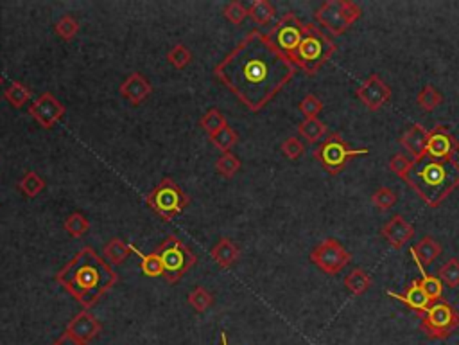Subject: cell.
<instances>
[{
    "instance_id": "3",
    "label": "cell",
    "mask_w": 459,
    "mask_h": 345,
    "mask_svg": "<svg viewBox=\"0 0 459 345\" xmlns=\"http://www.w3.org/2000/svg\"><path fill=\"white\" fill-rule=\"evenodd\" d=\"M405 182L427 205L436 209L459 187V162L456 159H432L425 155L414 160Z\"/></svg>"
},
{
    "instance_id": "20",
    "label": "cell",
    "mask_w": 459,
    "mask_h": 345,
    "mask_svg": "<svg viewBox=\"0 0 459 345\" xmlns=\"http://www.w3.org/2000/svg\"><path fill=\"white\" fill-rule=\"evenodd\" d=\"M210 256L215 263H217L221 268H232L237 261H239V257H241V248L237 245L235 241H232L230 238H223L219 239L212 248H210Z\"/></svg>"
},
{
    "instance_id": "25",
    "label": "cell",
    "mask_w": 459,
    "mask_h": 345,
    "mask_svg": "<svg viewBox=\"0 0 459 345\" xmlns=\"http://www.w3.org/2000/svg\"><path fill=\"white\" fill-rule=\"evenodd\" d=\"M31 96H33L31 89H29L27 85L20 83V81H11V83L5 87L4 92V98L8 99V103L14 108L25 107V103L31 101Z\"/></svg>"
},
{
    "instance_id": "29",
    "label": "cell",
    "mask_w": 459,
    "mask_h": 345,
    "mask_svg": "<svg viewBox=\"0 0 459 345\" xmlns=\"http://www.w3.org/2000/svg\"><path fill=\"white\" fill-rule=\"evenodd\" d=\"M416 101L425 112H432V110H436V108L443 103V96H441V92L434 87V85H425V87L418 92Z\"/></svg>"
},
{
    "instance_id": "33",
    "label": "cell",
    "mask_w": 459,
    "mask_h": 345,
    "mask_svg": "<svg viewBox=\"0 0 459 345\" xmlns=\"http://www.w3.org/2000/svg\"><path fill=\"white\" fill-rule=\"evenodd\" d=\"M63 227H65V230L72 236V238H83L84 234L90 230V221L86 219V216L81 214V212H72V214L65 219Z\"/></svg>"
},
{
    "instance_id": "9",
    "label": "cell",
    "mask_w": 459,
    "mask_h": 345,
    "mask_svg": "<svg viewBox=\"0 0 459 345\" xmlns=\"http://www.w3.org/2000/svg\"><path fill=\"white\" fill-rule=\"evenodd\" d=\"M420 327L425 336L432 340H443V338H449L459 327V313L452 304L440 299L432 302L431 308L423 313Z\"/></svg>"
},
{
    "instance_id": "22",
    "label": "cell",
    "mask_w": 459,
    "mask_h": 345,
    "mask_svg": "<svg viewBox=\"0 0 459 345\" xmlns=\"http://www.w3.org/2000/svg\"><path fill=\"white\" fill-rule=\"evenodd\" d=\"M139 252L140 250H137V248H133L126 241H122L121 238L110 239V241L104 245V248H102V256H104V259H106L110 265H121V263H124L126 259L130 257V254H139Z\"/></svg>"
},
{
    "instance_id": "34",
    "label": "cell",
    "mask_w": 459,
    "mask_h": 345,
    "mask_svg": "<svg viewBox=\"0 0 459 345\" xmlns=\"http://www.w3.org/2000/svg\"><path fill=\"white\" fill-rule=\"evenodd\" d=\"M54 33H56L61 40L70 42V40H74L75 34L79 33V22L75 20V16H72V14H65V16H61V19L54 23Z\"/></svg>"
},
{
    "instance_id": "28",
    "label": "cell",
    "mask_w": 459,
    "mask_h": 345,
    "mask_svg": "<svg viewBox=\"0 0 459 345\" xmlns=\"http://www.w3.org/2000/svg\"><path fill=\"white\" fill-rule=\"evenodd\" d=\"M200 126L207 131V135H213L217 133L219 130H223L224 126H228L226 117L223 115L221 110L217 108H210L209 112H204V115L200 119Z\"/></svg>"
},
{
    "instance_id": "36",
    "label": "cell",
    "mask_w": 459,
    "mask_h": 345,
    "mask_svg": "<svg viewBox=\"0 0 459 345\" xmlns=\"http://www.w3.org/2000/svg\"><path fill=\"white\" fill-rule=\"evenodd\" d=\"M241 169V160L237 159L233 153H223L215 162V171L224 178H233Z\"/></svg>"
},
{
    "instance_id": "26",
    "label": "cell",
    "mask_w": 459,
    "mask_h": 345,
    "mask_svg": "<svg viewBox=\"0 0 459 345\" xmlns=\"http://www.w3.org/2000/svg\"><path fill=\"white\" fill-rule=\"evenodd\" d=\"M298 133H300L307 142L316 144V142H320V140L327 135V126L318 119V117H316V119H305L303 122H300Z\"/></svg>"
},
{
    "instance_id": "30",
    "label": "cell",
    "mask_w": 459,
    "mask_h": 345,
    "mask_svg": "<svg viewBox=\"0 0 459 345\" xmlns=\"http://www.w3.org/2000/svg\"><path fill=\"white\" fill-rule=\"evenodd\" d=\"M19 187L20 191L27 196V198H36V196L45 189V180H43L38 172L27 171L23 175L22 180L19 182Z\"/></svg>"
},
{
    "instance_id": "32",
    "label": "cell",
    "mask_w": 459,
    "mask_h": 345,
    "mask_svg": "<svg viewBox=\"0 0 459 345\" xmlns=\"http://www.w3.org/2000/svg\"><path fill=\"white\" fill-rule=\"evenodd\" d=\"M137 256H140V270L145 277H163V265L162 259L158 257L156 252L153 254H142L139 252Z\"/></svg>"
},
{
    "instance_id": "11",
    "label": "cell",
    "mask_w": 459,
    "mask_h": 345,
    "mask_svg": "<svg viewBox=\"0 0 459 345\" xmlns=\"http://www.w3.org/2000/svg\"><path fill=\"white\" fill-rule=\"evenodd\" d=\"M311 261L314 263L321 271L329 276H336L343 270L348 263L352 261V256L346 248L334 238L321 241L311 252Z\"/></svg>"
},
{
    "instance_id": "15",
    "label": "cell",
    "mask_w": 459,
    "mask_h": 345,
    "mask_svg": "<svg viewBox=\"0 0 459 345\" xmlns=\"http://www.w3.org/2000/svg\"><path fill=\"white\" fill-rule=\"evenodd\" d=\"M101 331H102L101 322L93 317L89 309L78 313V315L70 320L69 326H67V333H70V335L74 336V338H78L79 342H83V344L93 340L95 336H99V333Z\"/></svg>"
},
{
    "instance_id": "4",
    "label": "cell",
    "mask_w": 459,
    "mask_h": 345,
    "mask_svg": "<svg viewBox=\"0 0 459 345\" xmlns=\"http://www.w3.org/2000/svg\"><path fill=\"white\" fill-rule=\"evenodd\" d=\"M336 51H338V45L330 40V36L316 27V23H305L302 42L289 60L294 63L296 69H302L307 76H314L334 56Z\"/></svg>"
},
{
    "instance_id": "24",
    "label": "cell",
    "mask_w": 459,
    "mask_h": 345,
    "mask_svg": "<svg viewBox=\"0 0 459 345\" xmlns=\"http://www.w3.org/2000/svg\"><path fill=\"white\" fill-rule=\"evenodd\" d=\"M276 10L269 0H255L253 4L248 8V16H250L257 25H268L274 19Z\"/></svg>"
},
{
    "instance_id": "31",
    "label": "cell",
    "mask_w": 459,
    "mask_h": 345,
    "mask_svg": "<svg viewBox=\"0 0 459 345\" xmlns=\"http://www.w3.org/2000/svg\"><path fill=\"white\" fill-rule=\"evenodd\" d=\"M210 142H212L217 150H221L223 153H228V151L232 150L233 146L237 144V140H239V135L235 133L232 126H224L223 130H219L217 133H213V135L209 137Z\"/></svg>"
},
{
    "instance_id": "14",
    "label": "cell",
    "mask_w": 459,
    "mask_h": 345,
    "mask_svg": "<svg viewBox=\"0 0 459 345\" xmlns=\"http://www.w3.org/2000/svg\"><path fill=\"white\" fill-rule=\"evenodd\" d=\"M459 151V142L443 124L432 128L427 140V155L432 159H454Z\"/></svg>"
},
{
    "instance_id": "41",
    "label": "cell",
    "mask_w": 459,
    "mask_h": 345,
    "mask_svg": "<svg viewBox=\"0 0 459 345\" xmlns=\"http://www.w3.org/2000/svg\"><path fill=\"white\" fill-rule=\"evenodd\" d=\"M223 14L228 22L235 23V25H241V23L248 19V8L242 4V2L232 0V2H228V4L224 5Z\"/></svg>"
},
{
    "instance_id": "21",
    "label": "cell",
    "mask_w": 459,
    "mask_h": 345,
    "mask_svg": "<svg viewBox=\"0 0 459 345\" xmlns=\"http://www.w3.org/2000/svg\"><path fill=\"white\" fill-rule=\"evenodd\" d=\"M409 254H411L413 259H416V261L422 263L423 266H427L436 261L438 257H440L441 245L436 241V239L431 238V236H425V238L420 239L414 247H411Z\"/></svg>"
},
{
    "instance_id": "6",
    "label": "cell",
    "mask_w": 459,
    "mask_h": 345,
    "mask_svg": "<svg viewBox=\"0 0 459 345\" xmlns=\"http://www.w3.org/2000/svg\"><path fill=\"white\" fill-rule=\"evenodd\" d=\"M145 201L160 218L165 219V221H172L174 216L181 214L185 210L191 198L172 178L165 177L160 180V183L154 187L153 191L145 196Z\"/></svg>"
},
{
    "instance_id": "10",
    "label": "cell",
    "mask_w": 459,
    "mask_h": 345,
    "mask_svg": "<svg viewBox=\"0 0 459 345\" xmlns=\"http://www.w3.org/2000/svg\"><path fill=\"white\" fill-rule=\"evenodd\" d=\"M303 29H305V23L300 22L294 13H287L274 23V27L269 31L268 36L282 54L291 58L302 42Z\"/></svg>"
},
{
    "instance_id": "35",
    "label": "cell",
    "mask_w": 459,
    "mask_h": 345,
    "mask_svg": "<svg viewBox=\"0 0 459 345\" xmlns=\"http://www.w3.org/2000/svg\"><path fill=\"white\" fill-rule=\"evenodd\" d=\"M438 279L447 285L449 288H458L459 286V259L452 257L445 265L438 270Z\"/></svg>"
},
{
    "instance_id": "16",
    "label": "cell",
    "mask_w": 459,
    "mask_h": 345,
    "mask_svg": "<svg viewBox=\"0 0 459 345\" xmlns=\"http://www.w3.org/2000/svg\"><path fill=\"white\" fill-rule=\"evenodd\" d=\"M386 293L390 295V297H393V299L403 302L405 306H408V308H411L413 311L420 313V315H423L427 309L431 308V304H432L431 297H429L425 289H423L422 282L416 279L411 280V285L403 289L402 293H395V291H386Z\"/></svg>"
},
{
    "instance_id": "40",
    "label": "cell",
    "mask_w": 459,
    "mask_h": 345,
    "mask_svg": "<svg viewBox=\"0 0 459 345\" xmlns=\"http://www.w3.org/2000/svg\"><path fill=\"white\" fill-rule=\"evenodd\" d=\"M298 108L305 115V119H316L321 113V110H323V101L318 96H314V93H307L305 98L300 101Z\"/></svg>"
},
{
    "instance_id": "8",
    "label": "cell",
    "mask_w": 459,
    "mask_h": 345,
    "mask_svg": "<svg viewBox=\"0 0 459 345\" xmlns=\"http://www.w3.org/2000/svg\"><path fill=\"white\" fill-rule=\"evenodd\" d=\"M361 16V8L352 0H327L316 10V20L329 31L339 36Z\"/></svg>"
},
{
    "instance_id": "37",
    "label": "cell",
    "mask_w": 459,
    "mask_h": 345,
    "mask_svg": "<svg viewBox=\"0 0 459 345\" xmlns=\"http://www.w3.org/2000/svg\"><path fill=\"white\" fill-rule=\"evenodd\" d=\"M189 304L191 308L198 313H204L213 304V295L203 288V286H196L189 293Z\"/></svg>"
},
{
    "instance_id": "17",
    "label": "cell",
    "mask_w": 459,
    "mask_h": 345,
    "mask_svg": "<svg viewBox=\"0 0 459 345\" xmlns=\"http://www.w3.org/2000/svg\"><path fill=\"white\" fill-rule=\"evenodd\" d=\"M382 236L393 248H402L408 245L409 239L414 236V227L409 221L402 218L400 214H395L388 223L382 227Z\"/></svg>"
},
{
    "instance_id": "42",
    "label": "cell",
    "mask_w": 459,
    "mask_h": 345,
    "mask_svg": "<svg viewBox=\"0 0 459 345\" xmlns=\"http://www.w3.org/2000/svg\"><path fill=\"white\" fill-rule=\"evenodd\" d=\"M397 194H395L393 189L390 187H379L373 194H371V201H373V205H377L381 210H388L391 207H395L397 203Z\"/></svg>"
},
{
    "instance_id": "13",
    "label": "cell",
    "mask_w": 459,
    "mask_h": 345,
    "mask_svg": "<svg viewBox=\"0 0 459 345\" xmlns=\"http://www.w3.org/2000/svg\"><path fill=\"white\" fill-rule=\"evenodd\" d=\"M355 96L370 110H379L391 99V89L382 81L381 76L371 74L359 85V89L355 90Z\"/></svg>"
},
{
    "instance_id": "43",
    "label": "cell",
    "mask_w": 459,
    "mask_h": 345,
    "mask_svg": "<svg viewBox=\"0 0 459 345\" xmlns=\"http://www.w3.org/2000/svg\"><path fill=\"white\" fill-rule=\"evenodd\" d=\"M282 153L287 157L289 160H298L305 153V146L302 144V140L298 137H287L282 142Z\"/></svg>"
},
{
    "instance_id": "45",
    "label": "cell",
    "mask_w": 459,
    "mask_h": 345,
    "mask_svg": "<svg viewBox=\"0 0 459 345\" xmlns=\"http://www.w3.org/2000/svg\"><path fill=\"white\" fill-rule=\"evenodd\" d=\"M219 338H221V345H230L228 344V335L224 331L219 333Z\"/></svg>"
},
{
    "instance_id": "18",
    "label": "cell",
    "mask_w": 459,
    "mask_h": 345,
    "mask_svg": "<svg viewBox=\"0 0 459 345\" xmlns=\"http://www.w3.org/2000/svg\"><path fill=\"white\" fill-rule=\"evenodd\" d=\"M122 98H126L130 101L131 104H140L144 103L145 99L151 96L153 92V87L145 80V76H142L140 72H131L128 78H126L124 83L121 85V89H119Z\"/></svg>"
},
{
    "instance_id": "19",
    "label": "cell",
    "mask_w": 459,
    "mask_h": 345,
    "mask_svg": "<svg viewBox=\"0 0 459 345\" xmlns=\"http://www.w3.org/2000/svg\"><path fill=\"white\" fill-rule=\"evenodd\" d=\"M427 140H429V130H425L422 124H413L400 137V144L411 153L414 160H420L427 155Z\"/></svg>"
},
{
    "instance_id": "23",
    "label": "cell",
    "mask_w": 459,
    "mask_h": 345,
    "mask_svg": "<svg viewBox=\"0 0 459 345\" xmlns=\"http://www.w3.org/2000/svg\"><path fill=\"white\" fill-rule=\"evenodd\" d=\"M371 286V277L368 271L355 268L344 277V288L352 295H364Z\"/></svg>"
},
{
    "instance_id": "27",
    "label": "cell",
    "mask_w": 459,
    "mask_h": 345,
    "mask_svg": "<svg viewBox=\"0 0 459 345\" xmlns=\"http://www.w3.org/2000/svg\"><path fill=\"white\" fill-rule=\"evenodd\" d=\"M414 265H416L418 271L422 274V279H420V282H422L423 289L427 291V295L431 297L432 302H436V300L441 299V295H443V282H441L440 279H438L436 276H431V274H427L425 271V266L422 265L420 261H416V259H413Z\"/></svg>"
},
{
    "instance_id": "12",
    "label": "cell",
    "mask_w": 459,
    "mask_h": 345,
    "mask_svg": "<svg viewBox=\"0 0 459 345\" xmlns=\"http://www.w3.org/2000/svg\"><path fill=\"white\" fill-rule=\"evenodd\" d=\"M29 113L43 130H52L65 117V107L60 103V99L54 93L43 92L31 103Z\"/></svg>"
},
{
    "instance_id": "38",
    "label": "cell",
    "mask_w": 459,
    "mask_h": 345,
    "mask_svg": "<svg viewBox=\"0 0 459 345\" xmlns=\"http://www.w3.org/2000/svg\"><path fill=\"white\" fill-rule=\"evenodd\" d=\"M167 61L171 63L174 69L181 70L185 69L189 63L192 61V52L191 49L183 43H176V45L171 47V51L167 52Z\"/></svg>"
},
{
    "instance_id": "1",
    "label": "cell",
    "mask_w": 459,
    "mask_h": 345,
    "mask_svg": "<svg viewBox=\"0 0 459 345\" xmlns=\"http://www.w3.org/2000/svg\"><path fill=\"white\" fill-rule=\"evenodd\" d=\"M213 74L251 112H260L296 74V67L271 38L251 29L219 61Z\"/></svg>"
},
{
    "instance_id": "2",
    "label": "cell",
    "mask_w": 459,
    "mask_h": 345,
    "mask_svg": "<svg viewBox=\"0 0 459 345\" xmlns=\"http://www.w3.org/2000/svg\"><path fill=\"white\" fill-rule=\"evenodd\" d=\"M119 276L112 265L86 247L75 254L56 274V282L65 288L84 309L93 308L117 285Z\"/></svg>"
},
{
    "instance_id": "44",
    "label": "cell",
    "mask_w": 459,
    "mask_h": 345,
    "mask_svg": "<svg viewBox=\"0 0 459 345\" xmlns=\"http://www.w3.org/2000/svg\"><path fill=\"white\" fill-rule=\"evenodd\" d=\"M52 345H86V344H83V342H79L78 338H74V336L70 335V333L65 331Z\"/></svg>"
},
{
    "instance_id": "5",
    "label": "cell",
    "mask_w": 459,
    "mask_h": 345,
    "mask_svg": "<svg viewBox=\"0 0 459 345\" xmlns=\"http://www.w3.org/2000/svg\"><path fill=\"white\" fill-rule=\"evenodd\" d=\"M162 259L163 277L167 282L174 285L189 274L192 266L198 263V256L176 236H167L154 250Z\"/></svg>"
},
{
    "instance_id": "39",
    "label": "cell",
    "mask_w": 459,
    "mask_h": 345,
    "mask_svg": "<svg viewBox=\"0 0 459 345\" xmlns=\"http://www.w3.org/2000/svg\"><path fill=\"white\" fill-rule=\"evenodd\" d=\"M413 166H414V159L408 157L405 153H395L390 159L391 172H395L397 177L403 178V180H405V177L411 172Z\"/></svg>"
},
{
    "instance_id": "7",
    "label": "cell",
    "mask_w": 459,
    "mask_h": 345,
    "mask_svg": "<svg viewBox=\"0 0 459 345\" xmlns=\"http://www.w3.org/2000/svg\"><path fill=\"white\" fill-rule=\"evenodd\" d=\"M370 150L368 148H359L353 150L352 146L348 144L346 140L339 133H330L325 137V140L321 142L314 151V159L330 172V175H338L344 169L353 157H361V155H368Z\"/></svg>"
}]
</instances>
